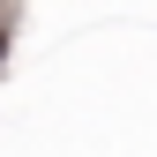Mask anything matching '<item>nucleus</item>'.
<instances>
[{"label":"nucleus","mask_w":157,"mask_h":157,"mask_svg":"<svg viewBox=\"0 0 157 157\" xmlns=\"http://www.w3.org/2000/svg\"><path fill=\"white\" fill-rule=\"evenodd\" d=\"M0 52H8V37H0Z\"/></svg>","instance_id":"obj_1"}]
</instances>
